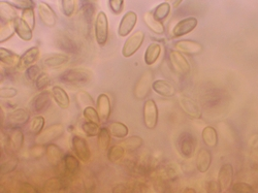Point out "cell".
<instances>
[{
  "label": "cell",
  "mask_w": 258,
  "mask_h": 193,
  "mask_svg": "<svg viewBox=\"0 0 258 193\" xmlns=\"http://www.w3.org/2000/svg\"><path fill=\"white\" fill-rule=\"evenodd\" d=\"M93 79V72L86 68H69L63 71L59 77V81L70 86H85Z\"/></svg>",
  "instance_id": "obj_1"
},
{
  "label": "cell",
  "mask_w": 258,
  "mask_h": 193,
  "mask_svg": "<svg viewBox=\"0 0 258 193\" xmlns=\"http://www.w3.org/2000/svg\"><path fill=\"white\" fill-rule=\"evenodd\" d=\"M63 133L64 126L62 124L56 123L45 128L42 132H39L35 138V143L38 146H47V145L52 144L54 141L60 139Z\"/></svg>",
  "instance_id": "obj_2"
},
{
  "label": "cell",
  "mask_w": 258,
  "mask_h": 193,
  "mask_svg": "<svg viewBox=\"0 0 258 193\" xmlns=\"http://www.w3.org/2000/svg\"><path fill=\"white\" fill-rule=\"evenodd\" d=\"M52 97L53 96H51V93L48 91H42L34 95L28 103L29 111L34 115L43 114L51 108Z\"/></svg>",
  "instance_id": "obj_3"
},
{
  "label": "cell",
  "mask_w": 258,
  "mask_h": 193,
  "mask_svg": "<svg viewBox=\"0 0 258 193\" xmlns=\"http://www.w3.org/2000/svg\"><path fill=\"white\" fill-rule=\"evenodd\" d=\"M109 19L108 16L104 12H99L96 16L95 25H94V32L95 38L97 44L102 47L107 44L109 38Z\"/></svg>",
  "instance_id": "obj_4"
},
{
  "label": "cell",
  "mask_w": 258,
  "mask_h": 193,
  "mask_svg": "<svg viewBox=\"0 0 258 193\" xmlns=\"http://www.w3.org/2000/svg\"><path fill=\"white\" fill-rule=\"evenodd\" d=\"M145 39V33L143 31L139 30L135 31L134 33H132L130 36H129L126 42L123 45L122 48V55L125 58H129L131 56L138 52V50L142 47L143 43Z\"/></svg>",
  "instance_id": "obj_5"
},
{
  "label": "cell",
  "mask_w": 258,
  "mask_h": 193,
  "mask_svg": "<svg viewBox=\"0 0 258 193\" xmlns=\"http://www.w3.org/2000/svg\"><path fill=\"white\" fill-rule=\"evenodd\" d=\"M144 123L149 129L155 128L158 123V108L153 99H148L144 104Z\"/></svg>",
  "instance_id": "obj_6"
},
{
  "label": "cell",
  "mask_w": 258,
  "mask_h": 193,
  "mask_svg": "<svg viewBox=\"0 0 258 193\" xmlns=\"http://www.w3.org/2000/svg\"><path fill=\"white\" fill-rule=\"evenodd\" d=\"M178 146L181 155L185 158H191L196 148L195 138L189 132H183L178 140Z\"/></svg>",
  "instance_id": "obj_7"
},
{
  "label": "cell",
  "mask_w": 258,
  "mask_h": 193,
  "mask_svg": "<svg viewBox=\"0 0 258 193\" xmlns=\"http://www.w3.org/2000/svg\"><path fill=\"white\" fill-rule=\"evenodd\" d=\"M153 85V75L150 70L145 71L134 87V96L138 99H144L149 94Z\"/></svg>",
  "instance_id": "obj_8"
},
{
  "label": "cell",
  "mask_w": 258,
  "mask_h": 193,
  "mask_svg": "<svg viewBox=\"0 0 258 193\" xmlns=\"http://www.w3.org/2000/svg\"><path fill=\"white\" fill-rule=\"evenodd\" d=\"M71 146L76 153L77 157L81 160V161L83 162L89 161V159L91 157V152L85 139L81 138L79 135H74L71 139Z\"/></svg>",
  "instance_id": "obj_9"
},
{
  "label": "cell",
  "mask_w": 258,
  "mask_h": 193,
  "mask_svg": "<svg viewBox=\"0 0 258 193\" xmlns=\"http://www.w3.org/2000/svg\"><path fill=\"white\" fill-rule=\"evenodd\" d=\"M5 145L13 152H19L24 144V133L22 128L13 127L5 138Z\"/></svg>",
  "instance_id": "obj_10"
},
{
  "label": "cell",
  "mask_w": 258,
  "mask_h": 193,
  "mask_svg": "<svg viewBox=\"0 0 258 193\" xmlns=\"http://www.w3.org/2000/svg\"><path fill=\"white\" fill-rule=\"evenodd\" d=\"M37 13L40 21H42L45 26L52 28L56 25V23H57V16H56L55 12L52 10V7L48 3L43 1L38 2Z\"/></svg>",
  "instance_id": "obj_11"
},
{
  "label": "cell",
  "mask_w": 258,
  "mask_h": 193,
  "mask_svg": "<svg viewBox=\"0 0 258 193\" xmlns=\"http://www.w3.org/2000/svg\"><path fill=\"white\" fill-rule=\"evenodd\" d=\"M138 22V15L133 11H128L120 21L118 27V35L125 37L133 30Z\"/></svg>",
  "instance_id": "obj_12"
},
{
  "label": "cell",
  "mask_w": 258,
  "mask_h": 193,
  "mask_svg": "<svg viewBox=\"0 0 258 193\" xmlns=\"http://www.w3.org/2000/svg\"><path fill=\"white\" fill-rule=\"evenodd\" d=\"M169 60H171L174 69L180 75H187L190 71V64L185 56L179 51H172L169 53Z\"/></svg>",
  "instance_id": "obj_13"
},
{
  "label": "cell",
  "mask_w": 258,
  "mask_h": 193,
  "mask_svg": "<svg viewBox=\"0 0 258 193\" xmlns=\"http://www.w3.org/2000/svg\"><path fill=\"white\" fill-rule=\"evenodd\" d=\"M197 19L194 17H188L177 23V25L173 29V35L175 37H181L189 32L194 30L197 26Z\"/></svg>",
  "instance_id": "obj_14"
},
{
  "label": "cell",
  "mask_w": 258,
  "mask_h": 193,
  "mask_svg": "<svg viewBox=\"0 0 258 193\" xmlns=\"http://www.w3.org/2000/svg\"><path fill=\"white\" fill-rule=\"evenodd\" d=\"M69 56L65 54H59V53H52L46 55L44 59L42 60V63L44 64V66L47 68L55 69L58 68L63 64H65L69 61Z\"/></svg>",
  "instance_id": "obj_15"
},
{
  "label": "cell",
  "mask_w": 258,
  "mask_h": 193,
  "mask_svg": "<svg viewBox=\"0 0 258 193\" xmlns=\"http://www.w3.org/2000/svg\"><path fill=\"white\" fill-rule=\"evenodd\" d=\"M29 113L24 109H16L7 115V124L13 127H19L29 121Z\"/></svg>",
  "instance_id": "obj_16"
},
{
  "label": "cell",
  "mask_w": 258,
  "mask_h": 193,
  "mask_svg": "<svg viewBox=\"0 0 258 193\" xmlns=\"http://www.w3.org/2000/svg\"><path fill=\"white\" fill-rule=\"evenodd\" d=\"M233 179V167L231 164H223L218 173V182L220 184L221 191H226L231 187Z\"/></svg>",
  "instance_id": "obj_17"
},
{
  "label": "cell",
  "mask_w": 258,
  "mask_h": 193,
  "mask_svg": "<svg viewBox=\"0 0 258 193\" xmlns=\"http://www.w3.org/2000/svg\"><path fill=\"white\" fill-rule=\"evenodd\" d=\"M79 158L71 154H65L63 156L59 166L62 167V171L68 176H75L80 170Z\"/></svg>",
  "instance_id": "obj_18"
},
{
  "label": "cell",
  "mask_w": 258,
  "mask_h": 193,
  "mask_svg": "<svg viewBox=\"0 0 258 193\" xmlns=\"http://www.w3.org/2000/svg\"><path fill=\"white\" fill-rule=\"evenodd\" d=\"M39 57V49L37 47H31L25 53H24L18 65L19 70H26L30 65H32Z\"/></svg>",
  "instance_id": "obj_19"
},
{
  "label": "cell",
  "mask_w": 258,
  "mask_h": 193,
  "mask_svg": "<svg viewBox=\"0 0 258 193\" xmlns=\"http://www.w3.org/2000/svg\"><path fill=\"white\" fill-rule=\"evenodd\" d=\"M180 106L183 109V111L188 114L190 117L198 119L201 117V109L195 102L194 100H192L189 97H186V96H182L179 99Z\"/></svg>",
  "instance_id": "obj_20"
},
{
  "label": "cell",
  "mask_w": 258,
  "mask_h": 193,
  "mask_svg": "<svg viewBox=\"0 0 258 193\" xmlns=\"http://www.w3.org/2000/svg\"><path fill=\"white\" fill-rule=\"evenodd\" d=\"M152 89L157 94L164 96V97H173L176 95V88L167 81L164 80H156L153 82Z\"/></svg>",
  "instance_id": "obj_21"
},
{
  "label": "cell",
  "mask_w": 258,
  "mask_h": 193,
  "mask_svg": "<svg viewBox=\"0 0 258 193\" xmlns=\"http://www.w3.org/2000/svg\"><path fill=\"white\" fill-rule=\"evenodd\" d=\"M96 110L102 121H107L111 115V100L107 94L102 93L98 95L97 100H96Z\"/></svg>",
  "instance_id": "obj_22"
},
{
  "label": "cell",
  "mask_w": 258,
  "mask_h": 193,
  "mask_svg": "<svg viewBox=\"0 0 258 193\" xmlns=\"http://www.w3.org/2000/svg\"><path fill=\"white\" fill-rule=\"evenodd\" d=\"M176 49L181 53L189 54V55H196L203 51V47L200 44L194 41H189V39H184L176 44Z\"/></svg>",
  "instance_id": "obj_23"
},
{
  "label": "cell",
  "mask_w": 258,
  "mask_h": 193,
  "mask_svg": "<svg viewBox=\"0 0 258 193\" xmlns=\"http://www.w3.org/2000/svg\"><path fill=\"white\" fill-rule=\"evenodd\" d=\"M0 17H1V23L13 22L19 18L17 10L15 9V6L12 5L9 1H5V0L0 1Z\"/></svg>",
  "instance_id": "obj_24"
},
{
  "label": "cell",
  "mask_w": 258,
  "mask_h": 193,
  "mask_svg": "<svg viewBox=\"0 0 258 193\" xmlns=\"http://www.w3.org/2000/svg\"><path fill=\"white\" fill-rule=\"evenodd\" d=\"M45 153H46L48 161H49V163L54 166L59 165V163L61 162V160L64 156L61 149L57 146V145H55L53 143L47 145Z\"/></svg>",
  "instance_id": "obj_25"
},
{
  "label": "cell",
  "mask_w": 258,
  "mask_h": 193,
  "mask_svg": "<svg viewBox=\"0 0 258 193\" xmlns=\"http://www.w3.org/2000/svg\"><path fill=\"white\" fill-rule=\"evenodd\" d=\"M16 33L22 39V41L29 42L32 39V28L22 18H17L15 21Z\"/></svg>",
  "instance_id": "obj_26"
},
{
  "label": "cell",
  "mask_w": 258,
  "mask_h": 193,
  "mask_svg": "<svg viewBox=\"0 0 258 193\" xmlns=\"http://www.w3.org/2000/svg\"><path fill=\"white\" fill-rule=\"evenodd\" d=\"M21 56L17 55L15 52L6 49V48H0V61L1 63L10 67H18Z\"/></svg>",
  "instance_id": "obj_27"
},
{
  "label": "cell",
  "mask_w": 258,
  "mask_h": 193,
  "mask_svg": "<svg viewBox=\"0 0 258 193\" xmlns=\"http://www.w3.org/2000/svg\"><path fill=\"white\" fill-rule=\"evenodd\" d=\"M212 163V154L207 149H200L196 157V167L198 172L207 173Z\"/></svg>",
  "instance_id": "obj_28"
},
{
  "label": "cell",
  "mask_w": 258,
  "mask_h": 193,
  "mask_svg": "<svg viewBox=\"0 0 258 193\" xmlns=\"http://www.w3.org/2000/svg\"><path fill=\"white\" fill-rule=\"evenodd\" d=\"M52 96H53V99L61 109H67L69 107V103H70L69 96L66 93V91L60 86H54L52 88Z\"/></svg>",
  "instance_id": "obj_29"
},
{
  "label": "cell",
  "mask_w": 258,
  "mask_h": 193,
  "mask_svg": "<svg viewBox=\"0 0 258 193\" xmlns=\"http://www.w3.org/2000/svg\"><path fill=\"white\" fill-rule=\"evenodd\" d=\"M201 138H203V142L209 148H215L218 145V135H217V131L214 127L212 126H206L203 132H201Z\"/></svg>",
  "instance_id": "obj_30"
},
{
  "label": "cell",
  "mask_w": 258,
  "mask_h": 193,
  "mask_svg": "<svg viewBox=\"0 0 258 193\" xmlns=\"http://www.w3.org/2000/svg\"><path fill=\"white\" fill-rule=\"evenodd\" d=\"M144 21L146 23L148 28L154 32L156 34H163L164 33V26L162 25L161 21L157 20L152 13L147 12L144 15Z\"/></svg>",
  "instance_id": "obj_31"
},
{
  "label": "cell",
  "mask_w": 258,
  "mask_h": 193,
  "mask_svg": "<svg viewBox=\"0 0 258 193\" xmlns=\"http://www.w3.org/2000/svg\"><path fill=\"white\" fill-rule=\"evenodd\" d=\"M161 54V46L157 43H152L148 46L146 52H145V62L147 65L154 64Z\"/></svg>",
  "instance_id": "obj_32"
},
{
  "label": "cell",
  "mask_w": 258,
  "mask_h": 193,
  "mask_svg": "<svg viewBox=\"0 0 258 193\" xmlns=\"http://www.w3.org/2000/svg\"><path fill=\"white\" fill-rule=\"evenodd\" d=\"M144 144L143 139L141 136L138 135H132V136H129V138H124L123 141H121L120 145L124 148L125 151L127 152H133L135 150L140 149Z\"/></svg>",
  "instance_id": "obj_33"
},
{
  "label": "cell",
  "mask_w": 258,
  "mask_h": 193,
  "mask_svg": "<svg viewBox=\"0 0 258 193\" xmlns=\"http://www.w3.org/2000/svg\"><path fill=\"white\" fill-rule=\"evenodd\" d=\"M109 130L111 132V135L114 136L116 139H124L129 133L128 127L122 122H117V121L111 122L109 124Z\"/></svg>",
  "instance_id": "obj_34"
},
{
  "label": "cell",
  "mask_w": 258,
  "mask_h": 193,
  "mask_svg": "<svg viewBox=\"0 0 258 193\" xmlns=\"http://www.w3.org/2000/svg\"><path fill=\"white\" fill-rule=\"evenodd\" d=\"M64 187H65V184H64L62 178L54 177V178H51L45 182L43 188L45 192L54 193V192H60L61 190L64 189Z\"/></svg>",
  "instance_id": "obj_35"
},
{
  "label": "cell",
  "mask_w": 258,
  "mask_h": 193,
  "mask_svg": "<svg viewBox=\"0 0 258 193\" xmlns=\"http://www.w3.org/2000/svg\"><path fill=\"white\" fill-rule=\"evenodd\" d=\"M111 144V132L109 128H100L99 133L97 135V146L100 152H108Z\"/></svg>",
  "instance_id": "obj_36"
},
{
  "label": "cell",
  "mask_w": 258,
  "mask_h": 193,
  "mask_svg": "<svg viewBox=\"0 0 258 193\" xmlns=\"http://www.w3.org/2000/svg\"><path fill=\"white\" fill-rule=\"evenodd\" d=\"M57 44L60 49H62V51L70 54H76L79 50L77 43L66 35L59 36V38L57 39Z\"/></svg>",
  "instance_id": "obj_37"
},
{
  "label": "cell",
  "mask_w": 258,
  "mask_h": 193,
  "mask_svg": "<svg viewBox=\"0 0 258 193\" xmlns=\"http://www.w3.org/2000/svg\"><path fill=\"white\" fill-rule=\"evenodd\" d=\"M16 33L15 23L13 22H6L1 23V27H0V43H5L7 39L13 37Z\"/></svg>",
  "instance_id": "obj_38"
},
{
  "label": "cell",
  "mask_w": 258,
  "mask_h": 193,
  "mask_svg": "<svg viewBox=\"0 0 258 193\" xmlns=\"http://www.w3.org/2000/svg\"><path fill=\"white\" fill-rule=\"evenodd\" d=\"M125 150L121 145H114L108 150V158L112 163H117L124 156Z\"/></svg>",
  "instance_id": "obj_39"
},
{
  "label": "cell",
  "mask_w": 258,
  "mask_h": 193,
  "mask_svg": "<svg viewBox=\"0 0 258 193\" xmlns=\"http://www.w3.org/2000/svg\"><path fill=\"white\" fill-rule=\"evenodd\" d=\"M81 129L82 131L89 138H93V136H97L100 130V127L98 124L90 122V121H86L81 124Z\"/></svg>",
  "instance_id": "obj_40"
},
{
  "label": "cell",
  "mask_w": 258,
  "mask_h": 193,
  "mask_svg": "<svg viewBox=\"0 0 258 193\" xmlns=\"http://www.w3.org/2000/svg\"><path fill=\"white\" fill-rule=\"evenodd\" d=\"M171 9H172L171 5H169L167 2H162L155 7L154 12L152 14L157 20L163 21L169 15V13H171Z\"/></svg>",
  "instance_id": "obj_41"
},
{
  "label": "cell",
  "mask_w": 258,
  "mask_h": 193,
  "mask_svg": "<svg viewBox=\"0 0 258 193\" xmlns=\"http://www.w3.org/2000/svg\"><path fill=\"white\" fill-rule=\"evenodd\" d=\"M77 101L79 106L82 109H86L88 107H94V100L92 96L86 91H80L77 94Z\"/></svg>",
  "instance_id": "obj_42"
},
{
  "label": "cell",
  "mask_w": 258,
  "mask_h": 193,
  "mask_svg": "<svg viewBox=\"0 0 258 193\" xmlns=\"http://www.w3.org/2000/svg\"><path fill=\"white\" fill-rule=\"evenodd\" d=\"M46 124V120L43 116H36L31 120L29 124V130L31 133L37 135L39 132H42Z\"/></svg>",
  "instance_id": "obj_43"
},
{
  "label": "cell",
  "mask_w": 258,
  "mask_h": 193,
  "mask_svg": "<svg viewBox=\"0 0 258 193\" xmlns=\"http://www.w3.org/2000/svg\"><path fill=\"white\" fill-rule=\"evenodd\" d=\"M19 164V159L17 157H13L6 161L1 162L0 165V174L1 175H7L10 173H13L16 168H17Z\"/></svg>",
  "instance_id": "obj_44"
},
{
  "label": "cell",
  "mask_w": 258,
  "mask_h": 193,
  "mask_svg": "<svg viewBox=\"0 0 258 193\" xmlns=\"http://www.w3.org/2000/svg\"><path fill=\"white\" fill-rule=\"evenodd\" d=\"M34 84H35V88L38 91L46 90L47 88L51 85V78L49 75L47 74V72L43 71V72H40L39 76L36 78Z\"/></svg>",
  "instance_id": "obj_45"
},
{
  "label": "cell",
  "mask_w": 258,
  "mask_h": 193,
  "mask_svg": "<svg viewBox=\"0 0 258 193\" xmlns=\"http://www.w3.org/2000/svg\"><path fill=\"white\" fill-rule=\"evenodd\" d=\"M83 115H84V118L87 119L88 121L96 123L98 125L100 124V121H101L100 116L98 114L97 110H96L94 107H88V108L84 109Z\"/></svg>",
  "instance_id": "obj_46"
},
{
  "label": "cell",
  "mask_w": 258,
  "mask_h": 193,
  "mask_svg": "<svg viewBox=\"0 0 258 193\" xmlns=\"http://www.w3.org/2000/svg\"><path fill=\"white\" fill-rule=\"evenodd\" d=\"M76 3L77 0H61V10L62 13L66 16V17H70L74 15L76 11Z\"/></svg>",
  "instance_id": "obj_47"
},
{
  "label": "cell",
  "mask_w": 258,
  "mask_h": 193,
  "mask_svg": "<svg viewBox=\"0 0 258 193\" xmlns=\"http://www.w3.org/2000/svg\"><path fill=\"white\" fill-rule=\"evenodd\" d=\"M12 5H14L16 9L19 10H27V9H33L35 3L33 0H7Z\"/></svg>",
  "instance_id": "obj_48"
},
{
  "label": "cell",
  "mask_w": 258,
  "mask_h": 193,
  "mask_svg": "<svg viewBox=\"0 0 258 193\" xmlns=\"http://www.w3.org/2000/svg\"><path fill=\"white\" fill-rule=\"evenodd\" d=\"M40 68L36 64H32L26 70H25V79L29 82H35L36 78L40 74Z\"/></svg>",
  "instance_id": "obj_49"
},
{
  "label": "cell",
  "mask_w": 258,
  "mask_h": 193,
  "mask_svg": "<svg viewBox=\"0 0 258 193\" xmlns=\"http://www.w3.org/2000/svg\"><path fill=\"white\" fill-rule=\"evenodd\" d=\"M24 21H25L28 25L32 28V30L35 27V17H34V10L33 9H27L22 12V17Z\"/></svg>",
  "instance_id": "obj_50"
},
{
  "label": "cell",
  "mask_w": 258,
  "mask_h": 193,
  "mask_svg": "<svg viewBox=\"0 0 258 193\" xmlns=\"http://www.w3.org/2000/svg\"><path fill=\"white\" fill-rule=\"evenodd\" d=\"M19 91L13 87H1L0 89V97L2 99H10L14 98L18 95Z\"/></svg>",
  "instance_id": "obj_51"
},
{
  "label": "cell",
  "mask_w": 258,
  "mask_h": 193,
  "mask_svg": "<svg viewBox=\"0 0 258 193\" xmlns=\"http://www.w3.org/2000/svg\"><path fill=\"white\" fill-rule=\"evenodd\" d=\"M232 192L236 193H253L254 189L247 183H237L231 186Z\"/></svg>",
  "instance_id": "obj_52"
},
{
  "label": "cell",
  "mask_w": 258,
  "mask_h": 193,
  "mask_svg": "<svg viewBox=\"0 0 258 193\" xmlns=\"http://www.w3.org/2000/svg\"><path fill=\"white\" fill-rule=\"evenodd\" d=\"M109 6L115 15L122 13L124 6V0H109Z\"/></svg>",
  "instance_id": "obj_53"
},
{
  "label": "cell",
  "mask_w": 258,
  "mask_h": 193,
  "mask_svg": "<svg viewBox=\"0 0 258 193\" xmlns=\"http://www.w3.org/2000/svg\"><path fill=\"white\" fill-rule=\"evenodd\" d=\"M207 191L208 192H213V193H218L221 192V187H220V184L218 181H211L209 182L208 184V187H207Z\"/></svg>",
  "instance_id": "obj_54"
},
{
  "label": "cell",
  "mask_w": 258,
  "mask_h": 193,
  "mask_svg": "<svg viewBox=\"0 0 258 193\" xmlns=\"http://www.w3.org/2000/svg\"><path fill=\"white\" fill-rule=\"evenodd\" d=\"M19 191L20 192H28V193H34V192H37L36 188H34L32 185H30L29 183H21L19 185Z\"/></svg>",
  "instance_id": "obj_55"
},
{
  "label": "cell",
  "mask_w": 258,
  "mask_h": 193,
  "mask_svg": "<svg viewBox=\"0 0 258 193\" xmlns=\"http://www.w3.org/2000/svg\"><path fill=\"white\" fill-rule=\"evenodd\" d=\"M128 190H127V187H126V185H124V184H119V185H117V186L116 187H114V188H113V191L112 192H114V193H116V192H127Z\"/></svg>",
  "instance_id": "obj_56"
},
{
  "label": "cell",
  "mask_w": 258,
  "mask_h": 193,
  "mask_svg": "<svg viewBox=\"0 0 258 193\" xmlns=\"http://www.w3.org/2000/svg\"><path fill=\"white\" fill-rule=\"evenodd\" d=\"M182 1L183 0H165V2H167L169 5H171V7H173V9L178 7Z\"/></svg>",
  "instance_id": "obj_57"
},
{
  "label": "cell",
  "mask_w": 258,
  "mask_h": 193,
  "mask_svg": "<svg viewBox=\"0 0 258 193\" xmlns=\"http://www.w3.org/2000/svg\"><path fill=\"white\" fill-rule=\"evenodd\" d=\"M90 1H96V0H90Z\"/></svg>",
  "instance_id": "obj_58"
}]
</instances>
